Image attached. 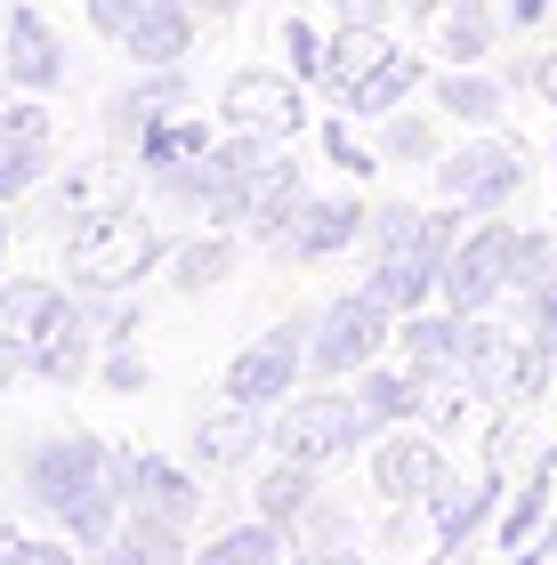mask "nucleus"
Segmentation results:
<instances>
[{"mask_svg": "<svg viewBox=\"0 0 557 565\" xmlns=\"http://www.w3.org/2000/svg\"><path fill=\"white\" fill-rule=\"evenodd\" d=\"M162 259H170V235H162L146 186L97 194L89 211L57 235V275L73 282V291H138Z\"/></svg>", "mask_w": 557, "mask_h": 565, "instance_id": "nucleus-1", "label": "nucleus"}, {"mask_svg": "<svg viewBox=\"0 0 557 565\" xmlns=\"http://www.w3.org/2000/svg\"><path fill=\"white\" fill-rule=\"evenodd\" d=\"M114 484H121V445H106L89 428H49L33 445H17V501L41 525H65L82 501L114 493Z\"/></svg>", "mask_w": 557, "mask_h": 565, "instance_id": "nucleus-2", "label": "nucleus"}, {"mask_svg": "<svg viewBox=\"0 0 557 565\" xmlns=\"http://www.w3.org/2000/svg\"><path fill=\"white\" fill-rule=\"evenodd\" d=\"M379 428L356 388H340V380H315V388H291L283 404L267 413V452L283 460H315V469H332V460H347L356 445H379Z\"/></svg>", "mask_w": 557, "mask_h": 565, "instance_id": "nucleus-3", "label": "nucleus"}, {"mask_svg": "<svg viewBox=\"0 0 557 565\" xmlns=\"http://www.w3.org/2000/svg\"><path fill=\"white\" fill-rule=\"evenodd\" d=\"M379 355H396V316L364 291V282L315 307V323H308V380H356L364 364H379Z\"/></svg>", "mask_w": 557, "mask_h": 565, "instance_id": "nucleus-4", "label": "nucleus"}, {"mask_svg": "<svg viewBox=\"0 0 557 565\" xmlns=\"http://www.w3.org/2000/svg\"><path fill=\"white\" fill-rule=\"evenodd\" d=\"M211 106H218V130H259L275 146L308 138V82L291 65H235Z\"/></svg>", "mask_w": 557, "mask_h": 565, "instance_id": "nucleus-5", "label": "nucleus"}, {"mask_svg": "<svg viewBox=\"0 0 557 565\" xmlns=\"http://www.w3.org/2000/svg\"><path fill=\"white\" fill-rule=\"evenodd\" d=\"M428 170H437V194H444V202H461L469 218H493V211H510V202L525 194V178H534V162H525V146L493 138V130H476L469 146L437 153Z\"/></svg>", "mask_w": 557, "mask_h": 565, "instance_id": "nucleus-6", "label": "nucleus"}, {"mask_svg": "<svg viewBox=\"0 0 557 565\" xmlns=\"http://www.w3.org/2000/svg\"><path fill=\"white\" fill-rule=\"evenodd\" d=\"M517 235L525 226H510V218H469V235H461V250L444 259V307L452 316H485V307H501L510 299V282H517Z\"/></svg>", "mask_w": 557, "mask_h": 565, "instance_id": "nucleus-7", "label": "nucleus"}, {"mask_svg": "<svg viewBox=\"0 0 557 565\" xmlns=\"http://www.w3.org/2000/svg\"><path fill=\"white\" fill-rule=\"evenodd\" d=\"M308 323H315V316H283V323H267L243 355H226L218 396L250 404V413H275V404H283L299 380H308Z\"/></svg>", "mask_w": 557, "mask_h": 565, "instance_id": "nucleus-8", "label": "nucleus"}, {"mask_svg": "<svg viewBox=\"0 0 557 565\" xmlns=\"http://www.w3.org/2000/svg\"><path fill=\"white\" fill-rule=\"evenodd\" d=\"M364 226H372V202H364L356 186H347V194H308L267 259H275V267H323V259H340V250H356Z\"/></svg>", "mask_w": 557, "mask_h": 565, "instance_id": "nucleus-9", "label": "nucleus"}, {"mask_svg": "<svg viewBox=\"0 0 557 565\" xmlns=\"http://www.w3.org/2000/svg\"><path fill=\"white\" fill-rule=\"evenodd\" d=\"M121 501L146 509V518H170V525H202V509H211V484H202L194 460L121 445Z\"/></svg>", "mask_w": 557, "mask_h": 565, "instance_id": "nucleus-10", "label": "nucleus"}, {"mask_svg": "<svg viewBox=\"0 0 557 565\" xmlns=\"http://www.w3.org/2000/svg\"><path fill=\"white\" fill-rule=\"evenodd\" d=\"M0 73H9V89H24V97H57V89H65V73H73L65 33L33 9V0H9V33H0Z\"/></svg>", "mask_w": 557, "mask_h": 565, "instance_id": "nucleus-11", "label": "nucleus"}, {"mask_svg": "<svg viewBox=\"0 0 557 565\" xmlns=\"http://www.w3.org/2000/svg\"><path fill=\"white\" fill-rule=\"evenodd\" d=\"M437 484H444L437 428H388V436L372 445V493L388 501V509H420Z\"/></svg>", "mask_w": 557, "mask_h": 565, "instance_id": "nucleus-12", "label": "nucleus"}, {"mask_svg": "<svg viewBox=\"0 0 557 565\" xmlns=\"http://www.w3.org/2000/svg\"><path fill=\"white\" fill-rule=\"evenodd\" d=\"M250 452H267V413H250V404L218 396V404H202L186 420V460L202 477H235Z\"/></svg>", "mask_w": 557, "mask_h": 565, "instance_id": "nucleus-13", "label": "nucleus"}, {"mask_svg": "<svg viewBox=\"0 0 557 565\" xmlns=\"http://www.w3.org/2000/svg\"><path fill=\"white\" fill-rule=\"evenodd\" d=\"M73 307H82V291H73L65 275H0V331L24 340V348L57 340L73 323Z\"/></svg>", "mask_w": 557, "mask_h": 565, "instance_id": "nucleus-14", "label": "nucleus"}, {"mask_svg": "<svg viewBox=\"0 0 557 565\" xmlns=\"http://www.w3.org/2000/svg\"><path fill=\"white\" fill-rule=\"evenodd\" d=\"M202 41V9L194 0H138L130 33H121V57L130 65H186Z\"/></svg>", "mask_w": 557, "mask_h": 565, "instance_id": "nucleus-15", "label": "nucleus"}, {"mask_svg": "<svg viewBox=\"0 0 557 565\" xmlns=\"http://www.w3.org/2000/svg\"><path fill=\"white\" fill-rule=\"evenodd\" d=\"M235 267H243V235H226V226L170 235V259H162V275H170V291H179V299H211V291H226V282H235Z\"/></svg>", "mask_w": 557, "mask_h": 565, "instance_id": "nucleus-16", "label": "nucleus"}, {"mask_svg": "<svg viewBox=\"0 0 557 565\" xmlns=\"http://www.w3.org/2000/svg\"><path fill=\"white\" fill-rule=\"evenodd\" d=\"M501 33H510V9L501 0H444L437 17H428V49H437V65H485Z\"/></svg>", "mask_w": 557, "mask_h": 565, "instance_id": "nucleus-17", "label": "nucleus"}, {"mask_svg": "<svg viewBox=\"0 0 557 565\" xmlns=\"http://www.w3.org/2000/svg\"><path fill=\"white\" fill-rule=\"evenodd\" d=\"M461 331L469 316H452V307H420V316H396V364H413L420 380H452L461 372Z\"/></svg>", "mask_w": 557, "mask_h": 565, "instance_id": "nucleus-18", "label": "nucleus"}, {"mask_svg": "<svg viewBox=\"0 0 557 565\" xmlns=\"http://www.w3.org/2000/svg\"><path fill=\"white\" fill-rule=\"evenodd\" d=\"M347 388H356V404H364L379 428H413V420H428V396H437V380H420L413 364L379 355V364H364Z\"/></svg>", "mask_w": 557, "mask_h": 565, "instance_id": "nucleus-19", "label": "nucleus"}, {"mask_svg": "<svg viewBox=\"0 0 557 565\" xmlns=\"http://www.w3.org/2000/svg\"><path fill=\"white\" fill-rule=\"evenodd\" d=\"M323 501V469L315 460H283V452H267V469L250 477V509H259L267 525H283V533H299V518Z\"/></svg>", "mask_w": 557, "mask_h": 565, "instance_id": "nucleus-20", "label": "nucleus"}, {"mask_svg": "<svg viewBox=\"0 0 557 565\" xmlns=\"http://www.w3.org/2000/svg\"><path fill=\"white\" fill-rule=\"evenodd\" d=\"M364 291L388 307V316H420V307L444 299V267L413 259V250H379V259H364Z\"/></svg>", "mask_w": 557, "mask_h": 565, "instance_id": "nucleus-21", "label": "nucleus"}, {"mask_svg": "<svg viewBox=\"0 0 557 565\" xmlns=\"http://www.w3.org/2000/svg\"><path fill=\"white\" fill-rule=\"evenodd\" d=\"M428 89V65L413 57V49H388L364 82H347V97H340V114H356V121H388L396 106H413V97Z\"/></svg>", "mask_w": 557, "mask_h": 565, "instance_id": "nucleus-22", "label": "nucleus"}, {"mask_svg": "<svg viewBox=\"0 0 557 565\" xmlns=\"http://www.w3.org/2000/svg\"><path fill=\"white\" fill-rule=\"evenodd\" d=\"M493 501H501V477H476V484H437V493L420 501V518H428V533H437V550L452 557V550H469V533L493 518Z\"/></svg>", "mask_w": 557, "mask_h": 565, "instance_id": "nucleus-23", "label": "nucleus"}, {"mask_svg": "<svg viewBox=\"0 0 557 565\" xmlns=\"http://www.w3.org/2000/svg\"><path fill=\"white\" fill-rule=\"evenodd\" d=\"M218 146V114H162L154 130L138 138V153H130V170L138 178H154V170H179V162H202V153Z\"/></svg>", "mask_w": 557, "mask_h": 565, "instance_id": "nucleus-24", "label": "nucleus"}, {"mask_svg": "<svg viewBox=\"0 0 557 565\" xmlns=\"http://www.w3.org/2000/svg\"><path fill=\"white\" fill-rule=\"evenodd\" d=\"M97 331H89V316L73 307V323L57 331V340H41L33 355H24V380H41V388H82V380H97Z\"/></svg>", "mask_w": 557, "mask_h": 565, "instance_id": "nucleus-25", "label": "nucleus"}, {"mask_svg": "<svg viewBox=\"0 0 557 565\" xmlns=\"http://www.w3.org/2000/svg\"><path fill=\"white\" fill-rule=\"evenodd\" d=\"M428 97H437L444 121H469V130H493L501 106H510V89H501L485 65H444L437 82H428Z\"/></svg>", "mask_w": 557, "mask_h": 565, "instance_id": "nucleus-26", "label": "nucleus"}, {"mask_svg": "<svg viewBox=\"0 0 557 565\" xmlns=\"http://www.w3.org/2000/svg\"><path fill=\"white\" fill-rule=\"evenodd\" d=\"M194 565H291V533H283V525H267L259 509H250V518L218 525L211 542L194 550Z\"/></svg>", "mask_w": 557, "mask_h": 565, "instance_id": "nucleus-27", "label": "nucleus"}, {"mask_svg": "<svg viewBox=\"0 0 557 565\" xmlns=\"http://www.w3.org/2000/svg\"><path fill=\"white\" fill-rule=\"evenodd\" d=\"M106 557H121V565H194V525H170V518H146V509H130Z\"/></svg>", "mask_w": 557, "mask_h": 565, "instance_id": "nucleus-28", "label": "nucleus"}, {"mask_svg": "<svg viewBox=\"0 0 557 565\" xmlns=\"http://www.w3.org/2000/svg\"><path fill=\"white\" fill-rule=\"evenodd\" d=\"M388 33H379V24H356V17H340V33H332V57H323V97H332V106H340V97H347V82H364V73L379 65V57H388Z\"/></svg>", "mask_w": 557, "mask_h": 565, "instance_id": "nucleus-29", "label": "nucleus"}, {"mask_svg": "<svg viewBox=\"0 0 557 565\" xmlns=\"http://www.w3.org/2000/svg\"><path fill=\"white\" fill-rule=\"evenodd\" d=\"M444 153V130H437V114H420V106H396L388 121H379V162H437Z\"/></svg>", "mask_w": 557, "mask_h": 565, "instance_id": "nucleus-30", "label": "nucleus"}, {"mask_svg": "<svg viewBox=\"0 0 557 565\" xmlns=\"http://www.w3.org/2000/svg\"><path fill=\"white\" fill-rule=\"evenodd\" d=\"M57 178V146H0V211H17L24 194H41Z\"/></svg>", "mask_w": 557, "mask_h": 565, "instance_id": "nucleus-31", "label": "nucleus"}, {"mask_svg": "<svg viewBox=\"0 0 557 565\" xmlns=\"http://www.w3.org/2000/svg\"><path fill=\"white\" fill-rule=\"evenodd\" d=\"M0 565H82V550H73L57 525H49V533H33V525H0Z\"/></svg>", "mask_w": 557, "mask_h": 565, "instance_id": "nucleus-32", "label": "nucleus"}, {"mask_svg": "<svg viewBox=\"0 0 557 565\" xmlns=\"http://www.w3.org/2000/svg\"><path fill=\"white\" fill-rule=\"evenodd\" d=\"M97 388H106V396H146V388H154V364H146V348H138V340L97 348Z\"/></svg>", "mask_w": 557, "mask_h": 565, "instance_id": "nucleus-33", "label": "nucleus"}, {"mask_svg": "<svg viewBox=\"0 0 557 565\" xmlns=\"http://www.w3.org/2000/svg\"><path fill=\"white\" fill-rule=\"evenodd\" d=\"M315 138H323V162H332L340 178H372V170H379V146L356 138V114H332Z\"/></svg>", "mask_w": 557, "mask_h": 565, "instance_id": "nucleus-34", "label": "nucleus"}, {"mask_svg": "<svg viewBox=\"0 0 557 565\" xmlns=\"http://www.w3.org/2000/svg\"><path fill=\"white\" fill-rule=\"evenodd\" d=\"M0 146H57V114H49V97H9L0 106Z\"/></svg>", "mask_w": 557, "mask_h": 565, "instance_id": "nucleus-35", "label": "nucleus"}, {"mask_svg": "<svg viewBox=\"0 0 557 565\" xmlns=\"http://www.w3.org/2000/svg\"><path fill=\"white\" fill-rule=\"evenodd\" d=\"M275 33H283V65H291L299 82L315 89V82H323V57H332V41H323L315 24H308V17H283V24H275Z\"/></svg>", "mask_w": 557, "mask_h": 565, "instance_id": "nucleus-36", "label": "nucleus"}, {"mask_svg": "<svg viewBox=\"0 0 557 565\" xmlns=\"http://www.w3.org/2000/svg\"><path fill=\"white\" fill-rule=\"evenodd\" d=\"M549 469H557V452H549L542 469H534V484L517 493V509L501 518V542H510V550H525V542H534V525H542V501H549Z\"/></svg>", "mask_w": 557, "mask_h": 565, "instance_id": "nucleus-37", "label": "nucleus"}, {"mask_svg": "<svg viewBox=\"0 0 557 565\" xmlns=\"http://www.w3.org/2000/svg\"><path fill=\"white\" fill-rule=\"evenodd\" d=\"M82 17H89V33H97V41H114V49H121V33H130V17H138V0H82Z\"/></svg>", "mask_w": 557, "mask_h": 565, "instance_id": "nucleus-38", "label": "nucleus"}, {"mask_svg": "<svg viewBox=\"0 0 557 565\" xmlns=\"http://www.w3.org/2000/svg\"><path fill=\"white\" fill-rule=\"evenodd\" d=\"M291 565H364L356 542H291Z\"/></svg>", "mask_w": 557, "mask_h": 565, "instance_id": "nucleus-39", "label": "nucleus"}, {"mask_svg": "<svg viewBox=\"0 0 557 565\" xmlns=\"http://www.w3.org/2000/svg\"><path fill=\"white\" fill-rule=\"evenodd\" d=\"M501 9H510L517 33H534V24H549V17H557V0H501Z\"/></svg>", "mask_w": 557, "mask_h": 565, "instance_id": "nucleus-40", "label": "nucleus"}, {"mask_svg": "<svg viewBox=\"0 0 557 565\" xmlns=\"http://www.w3.org/2000/svg\"><path fill=\"white\" fill-rule=\"evenodd\" d=\"M534 89L549 97V121H557V41H549L542 57H534Z\"/></svg>", "mask_w": 557, "mask_h": 565, "instance_id": "nucleus-41", "label": "nucleus"}, {"mask_svg": "<svg viewBox=\"0 0 557 565\" xmlns=\"http://www.w3.org/2000/svg\"><path fill=\"white\" fill-rule=\"evenodd\" d=\"M194 9H202V24H235L250 0H194Z\"/></svg>", "mask_w": 557, "mask_h": 565, "instance_id": "nucleus-42", "label": "nucleus"}, {"mask_svg": "<svg viewBox=\"0 0 557 565\" xmlns=\"http://www.w3.org/2000/svg\"><path fill=\"white\" fill-rule=\"evenodd\" d=\"M437 9H444V0H396V17H420V24L437 17Z\"/></svg>", "mask_w": 557, "mask_h": 565, "instance_id": "nucleus-43", "label": "nucleus"}, {"mask_svg": "<svg viewBox=\"0 0 557 565\" xmlns=\"http://www.w3.org/2000/svg\"><path fill=\"white\" fill-rule=\"evenodd\" d=\"M9 243H17V218H9V211H0V259H9Z\"/></svg>", "mask_w": 557, "mask_h": 565, "instance_id": "nucleus-44", "label": "nucleus"}, {"mask_svg": "<svg viewBox=\"0 0 557 565\" xmlns=\"http://www.w3.org/2000/svg\"><path fill=\"white\" fill-rule=\"evenodd\" d=\"M534 550H557V525H549V533H542V542H534Z\"/></svg>", "mask_w": 557, "mask_h": 565, "instance_id": "nucleus-45", "label": "nucleus"}, {"mask_svg": "<svg viewBox=\"0 0 557 565\" xmlns=\"http://www.w3.org/2000/svg\"><path fill=\"white\" fill-rule=\"evenodd\" d=\"M9 97H17V89H9V73H0V106H9Z\"/></svg>", "mask_w": 557, "mask_h": 565, "instance_id": "nucleus-46", "label": "nucleus"}, {"mask_svg": "<svg viewBox=\"0 0 557 565\" xmlns=\"http://www.w3.org/2000/svg\"><path fill=\"white\" fill-rule=\"evenodd\" d=\"M0 33H9V0H0Z\"/></svg>", "mask_w": 557, "mask_h": 565, "instance_id": "nucleus-47", "label": "nucleus"}, {"mask_svg": "<svg viewBox=\"0 0 557 565\" xmlns=\"http://www.w3.org/2000/svg\"><path fill=\"white\" fill-rule=\"evenodd\" d=\"M97 565H121V557H97Z\"/></svg>", "mask_w": 557, "mask_h": 565, "instance_id": "nucleus-48", "label": "nucleus"}, {"mask_svg": "<svg viewBox=\"0 0 557 565\" xmlns=\"http://www.w3.org/2000/svg\"><path fill=\"white\" fill-rule=\"evenodd\" d=\"M549 24H557V17H549Z\"/></svg>", "mask_w": 557, "mask_h": 565, "instance_id": "nucleus-49", "label": "nucleus"}]
</instances>
